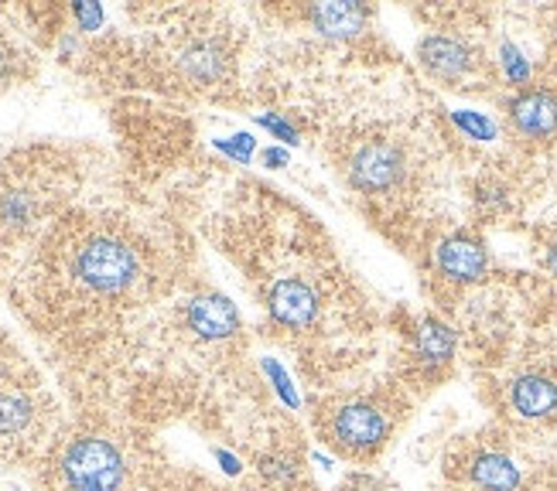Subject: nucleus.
Masks as SVG:
<instances>
[{"label":"nucleus","instance_id":"obj_11","mask_svg":"<svg viewBox=\"0 0 557 491\" xmlns=\"http://www.w3.org/2000/svg\"><path fill=\"white\" fill-rule=\"evenodd\" d=\"M472 481L482 491H517L520 488V468L506 454L486 451L472 461Z\"/></svg>","mask_w":557,"mask_h":491},{"label":"nucleus","instance_id":"obj_14","mask_svg":"<svg viewBox=\"0 0 557 491\" xmlns=\"http://www.w3.org/2000/svg\"><path fill=\"white\" fill-rule=\"evenodd\" d=\"M32 420V403L17 392H0V433H17Z\"/></svg>","mask_w":557,"mask_h":491},{"label":"nucleus","instance_id":"obj_16","mask_svg":"<svg viewBox=\"0 0 557 491\" xmlns=\"http://www.w3.org/2000/svg\"><path fill=\"white\" fill-rule=\"evenodd\" d=\"M263 373H268V376L274 379V386H277V392H281V400H284L287 406H298V392H295V386H290V379L284 376V368H281L274 358H263Z\"/></svg>","mask_w":557,"mask_h":491},{"label":"nucleus","instance_id":"obj_19","mask_svg":"<svg viewBox=\"0 0 557 491\" xmlns=\"http://www.w3.org/2000/svg\"><path fill=\"white\" fill-rule=\"evenodd\" d=\"M76 14H79V24L86 32H92V28H100V21H103V11H100V4H76Z\"/></svg>","mask_w":557,"mask_h":491},{"label":"nucleus","instance_id":"obj_15","mask_svg":"<svg viewBox=\"0 0 557 491\" xmlns=\"http://www.w3.org/2000/svg\"><path fill=\"white\" fill-rule=\"evenodd\" d=\"M185 68L196 79H215V76H220V68H223V55L215 52L212 45H196L191 52H185Z\"/></svg>","mask_w":557,"mask_h":491},{"label":"nucleus","instance_id":"obj_2","mask_svg":"<svg viewBox=\"0 0 557 491\" xmlns=\"http://www.w3.org/2000/svg\"><path fill=\"white\" fill-rule=\"evenodd\" d=\"M76 274L83 284H89L100 293H116L124 290L137 277V256L127 250L124 242H116L110 236H100L86 242L76 256Z\"/></svg>","mask_w":557,"mask_h":491},{"label":"nucleus","instance_id":"obj_3","mask_svg":"<svg viewBox=\"0 0 557 491\" xmlns=\"http://www.w3.org/2000/svg\"><path fill=\"white\" fill-rule=\"evenodd\" d=\"M329 433L343 451L367 454V451H376L386 440V420L370 403H346L343 410H335Z\"/></svg>","mask_w":557,"mask_h":491},{"label":"nucleus","instance_id":"obj_10","mask_svg":"<svg viewBox=\"0 0 557 491\" xmlns=\"http://www.w3.org/2000/svg\"><path fill=\"white\" fill-rule=\"evenodd\" d=\"M510 403L527 420H541L557 410V386L544 376H520L510 389Z\"/></svg>","mask_w":557,"mask_h":491},{"label":"nucleus","instance_id":"obj_7","mask_svg":"<svg viewBox=\"0 0 557 491\" xmlns=\"http://www.w3.org/2000/svg\"><path fill=\"white\" fill-rule=\"evenodd\" d=\"M274 322L284 328H305L314 317V293L301 280H277L268 293Z\"/></svg>","mask_w":557,"mask_h":491},{"label":"nucleus","instance_id":"obj_5","mask_svg":"<svg viewBox=\"0 0 557 491\" xmlns=\"http://www.w3.org/2000/svg\"><path fill=\"white\" fill-rule=\"evenodd\" d=\"M510 119L523 137H550L557 134V96L547 89H530L520 92L510 103Z\"/></svg>","mask_w":557,"mask_h":491},{"label":"nucleus","instance_id":"obj_23","mask_svg":"<svg viewBox=\"0 0 557 491\" xmlns=\"http://www.w3.org/2000/svg\"><path fill=\"white\" fill-rule=\"evenodd\" d=\"M547 266L554 269V274H557V246H554V250L547 253Z\"/></svg>","mask_w":557,"mask_h":491},{"label":"nucleus","instance_id":"obj_4","mask_svg":"<svg viewBox=\"0 0 557 491\" xmlns=\"http://www.w3.org/2000/svg\"><path fill=\"white\" fill-rule=\"evenodd\" d=\"M404 178V158L391 143H362L349 158V181L359 191H386Z\"/></svg>","mask_w":557,"mask_h":491},{"label":"nucleus","instance_id":"obj_9","mask_svg":"<svg viewBox=\"0 0 557 491\" xmlns=\"http://www.w3.org/2000/svg\"><path fill=\"white\" fill-rule=\"evenodd\" d=\"M438 269L451 280H479L486 274V250L469 236H455L438 246Z\"/></svg>","mask_w":557,"mask_h":491},{"label":"nucleus","instance_id":"obj_21","mask_svg":"<svg viewBox=\"0 0 557 491\" xmlns=\"http://www.w3.org/2000/svg\"><path fill=\"white\" fill-rule=\"evenodd\" d=\"M215 461L223 464V471H226V475H239V461H236L233 454H226V451H215Z\"/></svg>","mask_w":557,"mask_h":491},{"label":"nucleus","instance_id":"obj_12","mask_svg":"<svg viewBox=\"0 0 557 491\" xmlns=\"http://www.w3.org/2000/svg\"><path fill=\"white\" fill-rule=\"evenodd\" d=\"M314 28L329 38H346L356 35L362 24H367V8L359 4H319L311 11Z\"/></svg>","mask_w":557,"mask_h":491},{"label":"nucleus","instance_id":"obj_13","mask_svg":"<svg viewBox=\"0 0 557 491\" xmlns=\"http://www.w3.org/2000/svg\"><path fill=\"white\" fill-rule=\"evenodd\" d=\"M451 352H455L451 328H445L442 322H424L421 331H418V355H421V362L442 365V362L451 358Z\"/></svg>","mask_w":557,"mask_h":491},{"label":"nucleus","instance_id":"obj_8","mask_svg":"<svg viewBox=\"0 0 557 491\" xmlns=\"http://www.w3.org/2000/svg\"><path fill=\"white\" fill-rule=\"evenodd\" d=\"M188 325L202 338H230L239 325V314L223 293H206L188 304Z\"/></svg>","mask_w":557,"mask_h":491},{"label":"nucleus","instance_id":"obj_22","mask_svg":"<svg viewBox=\"0 0 557 491\" xmlns=\"http://www.w3.org/2000/svg\"><path fill=\"white\" fill-rule=\"evenodd\" d=\"M263 161L274 164V167H281V164H287V154H284V151H268V154H263Z\"/></svg>","mask_w":557,"mask_h":491},{"label":"nucleus","instance_id":"obj_17","mask_svg":"<svg viewBox=\"0 0 557 491\" xmlns=\"http://www.w3.org/2000/svg\"><path fill=\"white\" fill-rule=\"evenodd\" d=\"M455 123L462 130H469L475 140H490L493 137V123L490 119H482V116H475V113H455Z\"/></svg>","mask_w":557,"mask_h":491},{"label":"nucleus","instance_id":"obj_6","mask_svg":"<svg viewBox=\"0 0 557 491\" xmlns=\"http://www.w3.org/2000/svg\"><path fill=\"white\" fill-rule=\"evenodd\" d=\"M421 65L442 83H458L472 68V52L448 35H431L421 41Z\"/></svg>","mask_w":557,"mask_h":491},{"label":"nucleus","instance_id":"obj_18","mask_svg":"<svg viewBox=\"0 0 557 491\" xmlns=\"http://www.w3.org/2000/svg\"><path fill=\"white\" fill-rule=\"evenodd\" d=\"M215 147H220V151H226V154H233V158H239V161H247L250 151H253V140L247 134H239L233 140H215Z\"/></svg>","mask_w":557,"mask_h":491},{"label":"nucleus","instance_id":"obj_1","mask_svg":"<svg viewBox=\"0 0 557 491\" xmlns=\"http://www.w3.org/2000/svg\"><path fill=\"white\" fill-rule=\"evenodd\" d=\"M62 471L72 491H116L124 481V457L107 440L83 437L65 451Z\"/></svg>","mask_w":557,"mask_h":491},{"label":"nucleus","instance_id":"obj_20","mask_svg":"<svg viewBox=\"0 0 557 491\" xmlns=\"http://www.w3.org/2000/svg\"><path fill=\"white\" fill-rule=\"evenodd\" d=\"M260 123H263V127H268V130H274L277 137H284V140H290V143H298L295 130H290L287 123H281L277 116H260Z\"/></svg>","mask_w":557,"mask_h":491}]
</instances>
